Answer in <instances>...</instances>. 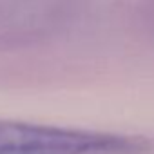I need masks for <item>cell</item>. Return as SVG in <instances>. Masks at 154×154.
I'll return each instance as SVG.
<instances>
[{
    "label": "cell",
    "mask_w": 154,
    "mask_h": 154,
    "mask_svg": "<svg viewBox=\"0 0 154 154\" xmlns=\"http://www.w3.org/2000/svg\"><path fill=\"white\" fill-rule=\"evenodd\" d=\"M0 154H154V138L0 120Z\"/></svg>",
    "instance_id": "1"
}]
</instances>
